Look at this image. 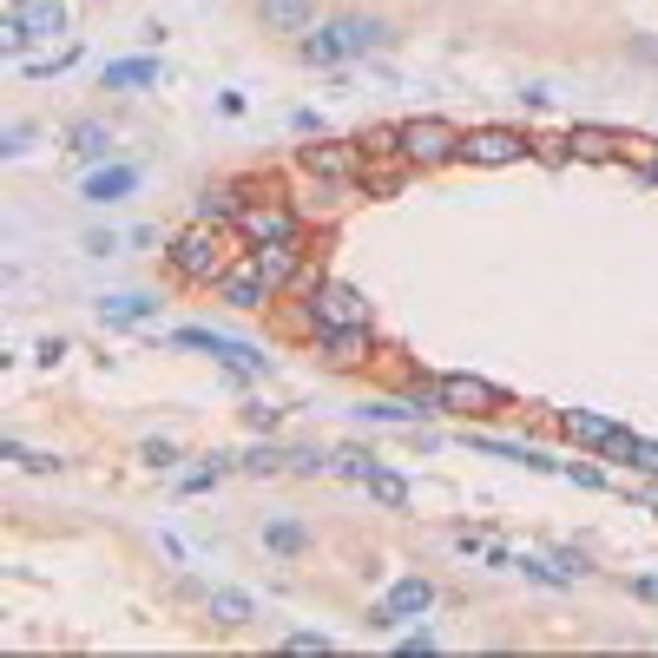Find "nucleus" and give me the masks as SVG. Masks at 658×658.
Instances as JSON below:
<instances>
[{"instance_id": "11", "label": "nucleus", "mask_w": 658, "mask_h": 658, "mask_svg": "<svg viewBox=\"0 0 658 658\" xmlns=\"http://www.w3.org/2000/svg\"><path fill=\"white\" fill-rule=\"evenodd\" d=\"M14 20L27 27V40H60L66 33V0H14Z\"/></svg>"}, {"instance_id": "1", "label": "nucleus", "mask_w": 658, "mask_h": 658, "mask_svg": "<svg viewBox=\"0 0 658 658\" xmlns=\"http://www.w3.org/2000/svg\"><path fill=\"white\" fill-rule=\"evenodd\" d=\"M165 257H172V270L185 283H218L224 270L237 264V257H231V237H224L218 224H191V231H178Z\"/></svg>"}, {"instance_id": "23", "label": "nucleus", "mask_w": 658, "mask_h": 658, "mask_svg": "<svg viewBox=\"0 0 658 658\" xmlns=\"http://www.w3.org/2000/svg\"><path fill=\"white\" fill-rule=\"evenodd\" d=\"M211 612H218L224 626H244V619H251V593H231V586H218V593H211Z\"/></svg>"}, {"instance_id": "28", "label": "nucleus", "mask_w": 658, "mask_h": 658, "mask_svg": "<svg viewBox=\"0 0 658 658\" xmlns=\"http://www.w3.org/2000/svg\"><path fill=\"white\" fill-rule=\"evenodd\" d=\"M211 218H244V204H237L231 191H204V224Z\"/></svg>"}, {"instance_id": "12", "label": "nucleus", "mask_w": 658, "mask_h": 658, "mask_svg": "<svg viewBox=\"0 0 658 658\" xmlns=\"http://www.w3.org/2000/svg\"><path fill=\"white\" fill-rule=\"evenodd\" d=\"M316 349H323L336 369H349V362L369 356V323H349V329H316Z\"/></svg>"}, {"instance_id": "22", "label": "nucleus", "mask_w": 658, "mask_h": 658, "mask_svg": "<svg viewBox=\"0 0 658 658\" xmlns=\"http://www.w3.org/2000/svg\"><path fill=\"white\" fill-rule=\"evenodd\" d=\"M99 316H112V323H145V316H158V303L126 290V297H106V303H99Z\"/></svg>"}, {"instance_id": "10", "label": "nucleus", "mask_w": 658, "mask_h": 658, "mask_svg": "<svg viewBox=\"0 0 658 658\" xmlns=\"http://www.w3.org/2000/svg\"><path fill=\"white\" fill-rule=\"evenodd\" d=\"M329 33H336V47H343V60H356V53H376L382 40H389V27L369 14H343V20H329Z\"/></svg>"}, {"instance_id": "27", "label": "nucleus", "mask_w": 658, "mask_h": 658, "mask_svg": "<svg viewBox=\"0 0 658 658\" xmlns=\"http://www.w3.org/2000/svg\"><path fill=\"white\" fill-rule=\"evenodd\" d=\"M336 468H343L349 481H369V474H376V455H362V448H343V455H336Z\"/></svg>"}, {"instance_id": "7", "label": "nucleus", "mask_w": 658, "mask_h": 658, "mask_svg": "<svg viewBox=\"0 0 658 658\" xmlns=\"http://www.w3.org/2000/svg\"><path fill=\"white\" fill-rule=\"evenodd\" d=\"M237 231L251 237V244H290V237H297V211H290V204H277V198H264V204H244Z\"/></svg>"}, {"instance_id": "15", "label": "nucleus", "mask_w": 658, "mask_h": 658, "mask_svg": "<svg viewBox=\"0 0 658 658\" xmlns=\"http://www.w3.org/2000/svg\"><path fill=\"white\" fill-rule=\"evenodd\" d=\"M303 165H310L316 178H349L362 165V145L349 152V145H303Z\"/></svg>"}, {"instance_id": "2", "label": "nucleus", "mask_w": 658, "mask_h": 658, "mask_svg": "<svg viewBox=\"0 0 658 658\" xmlns=\"http://www.w3.org/2000/svg\"><path fill=\"white\" fill-rule=\"evenodd\" d=\"M402 158L408 165H448L461 158V132L448 119H408L402 126Z\"/></svg>"}, {"instance_id": "16", "label": "nucleus", "mask_w": 658, "mask_h": 658, "mask_svg": "<svg viewBox=\"0 0 658 658\" xmlns=\"http://www.w3.org/2000/svg\"><path fill=\"white\" fill-rule=\"evenodd\" d=\"M566 139H573V158H619V152H632V139H619V132H606V126H573Z\"/></svg>"}, {"instance_id": "20", "label": "nucleus", "mask_w": 658, "mask_h": 658, "mask_svg": "<svg viewBox=\"0 0 658 658\" xmlns=\"http://www.w3.org/2000/svg\"><path fill=\"white\" fill-rule=\"evenodd\" d=\"M316 14V0H264V27H283V33H303Z\"/></svg>"}, {"instance_id": "25", "label": "nucleus", "mask_w": 658, "mask_h": 658, "mask_svg": "<svg viewBox=\"0 0 658 658\" xmlns=\"http://www.w3.org/2000/svg\"><path fill=\"white\" fill-rule=\"evenodd\" d=\"M303 540H310V533H303L297 520H270V527H264V547L270 553H303Z\"/></svg>"}, {"instance_id": "8", "label": "nucleus", "mask_w": 658, "mask_h": 658, "mask_svg": "<svg viewBox=\"0 0 658 658\" xmlns=\"http://www.w3.org/2000/svg\"><path fill=\"white\" fill-rule=\"evenodd\" d=\"M527 152V139L507 126H481V132H461V158L468 165H514V158Z\"/></svg>"}, {"instance_id": "26", "label": "nucleus", "mask_w": 658, "mask_h": 658, "mask_svg": "<svg viewBox=\"0 0 658 658\" xmlns=\"http://www.w3.org/2000/svg\"><path fill=\"white\" fill-rule=\"evenodd\" d=\"M527 580H540V586H573V566H547V560H514Z\"/></svg>"}, {"instance_id": "13", "label": "nucleus", "mask_w": 658, "mask_h": 658, "mask_svg": "<svg viewBox=\"0 0 658 658\" xmlns=\"http://www.w3.org/2000/svg\"><path fill=\"white\" fill-rule=\"evenodd\" d=\"M132 185H139V172H132V165H99V172L86 178V191H79V198H86V204H119Z\"/></svg>"}, {"instance_id": "6", "label": "nucleus", "mask_w": 658, "mask_h": 658, "mask_svg": "<svg viewBox=\"0 0 658 658\" xmlns=\"http://www.w3.org/2000/svg\"><path fill=\"white\" fill-rule=\"evenodd\" d=\"M428 606H435V586H428L422 573H408V580H395V593L382 599L376 612H369V626H382V632H389V626H402V619H422Z\"/></svg>"}, {"instance_id": "9", "label": "nucleus", "mask_w": 658, "mask_h": 658, "mask_svg": "<svg viewBox=\"0 0 658 658\" xmlns=\"http://www.w3.org/2000/svg\"><path fill=\"white\" fill-rule=\"evenodd\" d=\"M349 323H369L362 290H349V283H323V290H316V329H349Z\"/></svg>"}, {"instance_id": "24", "label": "nucleus", "mask_w": 658, "mask_h": 658, "mask_svg": "<svg viewBox=\"0 0 658 658\" xmlns=\"http://www.w3.org/2000/svg\"><path fill=\"white\" fill-rule=\"evenodd\" d=\"M369 494H376L382 507H408V481H402L395 468H376V474H369Z\"/></svg>"}, {"instance_id": "17", "label": "nucleus", "mask_w": 658, "mask_h": 658, "mask_svg": "<svg viewBox=\"0 0 658 658\" xmlns=\"http://www.w3.org/2000/svg\"><path fill=\"white\" fill-rule=\"evenodd\" d=\"M165 66L158 60H112L106 66V93H132V86H158Z\"/></svg>"}, {"instance_id": "30", "label": "nucleus", "mask_w": 658, "mask_h": 658, "mask_svg": "<svg viewBox=\"0 0 658 658\" xmlns=\"http://www.w3.org/2000/svg\"><path fill=\"white\" fill-rule=\"evenodd\" d=\"M290 652H329V632H290Z\"/></svg>"}, {"instance_id": "18", "label": "nucleus", "mask_w": 658, "mask_h": 658, "mask_svg": "<svg viewBox=\"0 0 658 658\" xmlns=\"http://www.w3.org/2000/svg\"><path fill=\"white\" fill-rule=\"evenodd\" d=\"M257 264H264V277H270V283L283 290V283H290V277L303 270V251H297V237H290V244H257Z\"/></svg>"}, {"instance_id": "34", "label": "nucleus", "mask_w": 658, "mask_h": 658, "mask_svg": "<svg viewBox=\"0 0 658 658\" xmlns=\"http://www.w3.org/2000/svg\"><path fill=\"white\" fill-rule=\"evenodd\" d=\"M632 593H639V599H658V580H639V586H632Z\"/></svg>"}, {"instance_id": "5", "label": "nucleus", "mask_w": 658, "mask_h": 658, "mask_svg": "<svg viewBox=\"0 0 658 658\" xmlns=\"http://www.w3.org/2000/svg\"><path fill=\"white\" fill-rule=\"evenodd\" d=\"M218 297L231 303V310H264V303L277 297V283L264 277V264H257V251H251V257H237V264L218 277Z\"/></svg>"}, {"instance_id": "29", "label": "nucleus", "mask_w": 658, "mask_h": 658, "mask_svg": "<svg viewBox=\"0 0 658 658\" xmlns=\"http://www.w3.org/2000/svg\"><path fill=\"white\" fill-rule=\"evenodd\" d=\"M632 468H645V474H658V441H639V435H632Z\"/></svg>"}, {"instance_id": "35", "label": "nucleus", "mask_w": 658, "mask_h": 658, "mask_svg": "<svg viewBox=\"0 0 658 658\" xmlns=\"http://www.w3.org/2000/svg\"><path fill=\"white\" fill-rule=\"evenodd\" d=\"M652 178H658V158H652Z\"/></svg>"}, {"instance_id": "21", "label": "nucleus", "mask_w": 658, "mask_h": 658, "mask_svg": "<svg viewBox=\"0 0 658 658\" xmlns=\"http://www.w3.org/2000/svg\"><path fill=\"white\" fill-rule=\"evenodd\" d=\"M66 139H73L66 152H79V158H106V152H112V132L99 126V119H79V126L66 132Z\"/></svg>"}, {"instance_id": "33", "label": "nucleus", "mask_w": 658, "mask_h": 658, "mask_svg": "<svg viewBox=\"0 0 658 658\" xmlns=\"http://www.w3.org/2000/svg\"><path fill=\"white\" fill-rule=\"evenodd\" d=\"M290 468H303V474H316V468H323V455H316V448H297V455H290Z\"/></svg>"}, {"instance_id": "32", "label": "nucleus", "mask_w": 658, "mask_h": 658, "mask_svg": "<svg viewBox=\"0 0 658 658\" xmlns=\"http://www.w3.org/2000/svg\"><path fill=\"white\" fill-rule=\"evenodd\" d=\"M244 422H251V428H270V422H277V408H264V402H251V408H244Z\"/></svg>"}, {"instance_id": "3", "label": "nucleus", "mask_w": 658, "mask_h": 658, "mask_svg": "<svg viewBox=\"0 0 658 658\" xmlns=\"http://www.w3.org/2000/svg\"><path fill=\"white\" fill-rule=\"evenodd\" d=\"M172 343H178V349H211V356H218L224 369H237V376H264V369H270V356H264V349L237 343V336H218V329H198V323H191V329H178Z\"/></svg>"}, {"instance_id": "19", "label": "nucleus", "mask_w": 658, "mask_h": 658, "mask_svg": "<svg viewBox=\"0 0 658 658\" xmlns=\"http://www.w3.org/2000/svg\"><path fill=\"white\" fill-rule=\"evenodd\" d=\"M356 415L362 422H382V428H415L428 408H415V402H356Z\"/></svg>"}, {"instance_id": "14", "label": "nucleus", "mask_w": 658, "mask_h": 658, "mask_svg": "<svg viewBox=\"0 0 658 658\" xmlns=\"http://www.w3.org/2000/svg\"><path fill=\"white\" fill-rule=\"evenodd\" d=\"M560 428L573 441H580V448H606L612 435H619V422H606V415H593V408H566L560 415Z\"/></svg>"}, {"instance_id": "4", "label": "nucleus", "mask_w": 658, "mask_h": 658, "mask_svg": "<svg viewBox=\"0 0 658 658\" xmlns=\"http://www.w3.org/2000/svg\"><path fill=\"white\" fill-rule=\"evenodd\" d=\"M441 408L448 415H494V408H507V389L487 376H441Z\"/></svg>"}, {"instance_id": "31", "label": "nucleus", "mask_w": 658, "mask_h": 658, "mask_svg": "<svg viewBox=\"0 0 658 658\" xmlns=\"http://www.w3.org/2000/svg\"><path fill=\"white\" fill-rule=\"evenodd\" d=\"M277 461H283L277 448H257V455H244V468H251V474H270V468H277Z\"/></svg>"}]
</instances>
